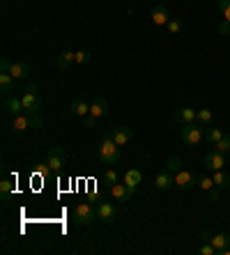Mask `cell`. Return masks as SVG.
<instances>
[{"instance_id":"9a60e30c","label":"cell","mask_w":230,"mask_h":255,"mask_svg":"<svg viewBox=\"0 0 230 255\" xmlns=\"http://www.w3.org/2000/svg\"><path fill=\"white\" fill-rule=\"evenodd\" d=\"M173 184H175V175H173L170 170H166V168L154 177V186H157L159 191H168Z\"/></svg>"},{"instance_id":"2e32d148","label":"cell","mask_w":230,"mask_h":255,"mask_svg":"<svg viewBox=\"0 0 230 255\" xmlns=\"http://www.w3.org/2000/svg\"><path fill=\"white\" fill-rule=\"evenodd\" d=\"M106 113H109V99L106 97H95V101L90 104V115L104 118Z\"/></svg>"},{"instance_id":"f35d334b","label":"cell","mask_w":230,"mask_h":255,"mask_svg":"<svg viewBox=\"0 0 230 255\" xmlns=\"http://www.w3.org/2000/svg\"><path fill=\"white\" fill-rule=\"evenodd\" d=\"M9 67H12V60L7 58V55H2L0 58V71H9Z\"/></svg>"},{"instance_id":"d6a6232c","label":"cell","mask_w":230,"mask_h":255,"mask_svg":"<svg viewBox=\"0 0 230 255\" xmlns=\"http://www.w3.org/2000/svg\"><path fill=\"white\" fill-rule=\"evenodd\" d=\"M198 253H200V255H217V249H214V246H212L210 242H205L203 246H200Z\"/></svg>"},{"instance_id":"7a4b0ae2","label":"cell","mask_w":230,"mask_h":255,"mask_svg":"<svg viewBox=\"0 0 230 255\" xmlns=\"http://www.w3.org/2000/svg\"><path fill=\"white\" fill-rule=\"evenodd\" d=\"M180 138H182V142H187V145H198V142L205 138V129L200 127V122H187V125H182V129H180Z\"/></svg>"},{"instance_id":"484cf974","label":"cell","mask_w":230,"mask_h":255,"mask_svg":"<svg viewBox=\"0 0 230 255\" xmlns=\"http://www.w3.org/2000/svg\"><path fill=\"white\" fill-rule=\"evenodd\" d=\"M166 30H168L170 35H180L182 30H184V23H182V21H177V18H170L168 25H166Z\"/></svg>"},{"instance_id":"7c38bea8","label":"cell","mask_w":230,"mask_h":255,"mask_svg":"<svg viewBox=\"0 0 230 255\" xmlns=\"http://www.w3.org/2000/svg\"><path fill=\"white\" fill-rule=\"evenodd\" d=\"M150 18H152V23L157 25V28H161V25H168V21H170L168 7H166V5H154V7H152Z\"/></svg>"},{"instance_id":"5bb4252c","label":"cell","mask_w":230,"mask_h":255,"mask_svg":"<svg viewBox=\"0 0 230 255\" xmlns=\"http://www.w3.org/2000/svg\"><path fill=\"white\" fill-rule=\"evenodd\" d=\"M131 196H133V189H129L127 184H113L111 186V198H113L115 202H129L131 200Z\"/></svg>"},{"instance_id":"277c9868","label":"cell","mask_w":230,"mask_h":255,"mask_svg":"<svg viewBox=\"0 0 230 255\" xmlns=\"http://www.w3.org/2000/svg\"><path fill=\"white\" fill-rule=\"evenodd\" d=\"M21 99H23L25 113H30V115L39 113L42 104H39V97H37V83H28V85H25V92L21 95Z\"/></svg>"},{"instance_id":"52a82bcc","label":"cell","mask_w":230,"mask_h":255,"mask_svg":"<svg viewBox=\"0 0 230 255\" xmlns=\"http://www.w3.org/2000/svg\"><path fill=\"white\" fill-rule=\"evenodd\" d=\"M28 129H32L30 113H18V115H14L12 122H9V131H14V133H25Z\"/></svg>"},{"instance_id":"4dcf8cb0","label":"cell","mask_w":230,"mask_h":255,"mask_svg":"<svg viewBox=\"0 0 230 255\" xmlns=\"http://www.w3.org/2000/svg\"><path fill=\"white\" fill-rule=\"evenodd\" d=\"M198 186L203 191H210V189H214V179L207 177V175H203V177H198Z\"/></svg>"},{"instance_id":"3957f363","label":"cell","mask_w":230,"mask_h":255,"mask_svg":"<svg viewBox=\"0 0 230 255\" xmlns=\"http://www.w3.org/2000/svg\"><path fill=\"white\" fill-rule=\"evenodd\" d=\"M97 219V209L92 207L90 202H79L74 209V223L76 226H90L92 221Z\"/></svg>"},{"instance_id":"4316f807","label":"cell","mask_w":230,"mask_h":255,"mask_svg":"<svg viewBox=\"0 0 230 255\" xmlns=\"http://www.w3.org/2000/svg\"><path fill=\"white\" fill-rule=\"evenodd\" d=\"M198 122L200 125H205V127L212 125V111H210V108H200L198 111Z\"/></svg>"},{"instance_id":"74e56055","label":"cell","mask_w":230,"mask_h":255,"mask_svg":"<svg viewBox=\"0 0 230 255\" xmlns=\"http://www.w3.org/2000/svg\"><path fill=\"white\" fill-rule=\"evenodd\" d=\"M219 191H221V189H217V186L207 191V198H210V202H219V198H221V193H219Z\"/></svg>"},{"instance_id":"4fadbf2b","label":"cell","mask_w":230,"mask_h":255,"mask_svg":"<svg viewBox=\"0 0 230 255\" xmlns=\"http://www.w3.org/2000/svg\"><path fill=\"white\" fill-rule=\"evenodd\" d=\"M95 209H97V219L104 221V223H111L117 216V207H115L113 202H99Z\"/></svg>"},{"instance_id":"603a6c76","label":"cell","mask_w":230,"mask_h":255,"mask_svg":"<svg viewBox=\"0 0 230 255\" xmlns=\"http://www.w3.org/2000/svg\"><path fill=\"white\" fill-rule=\"evenodd\" d=\"M12 83H14V76L9 71H0V88L5 95H12Z\"/></svg>"},{"instance_id":"836d02e7","label":"cell","mask_w":230,"mask_h":255,"mask_svg":"<svg viewBox=\"0 0 230 255\" xmlns=\"http://www.w3.org/2000/svg\"><path fill=\"white\" fill-rule=\"evenodd\" d=\"M12 189H14V184L9 182V179H2V182H0V191H2V196L5 198L12 193Z\"/></svg>"},{"instance_id":"e575fe53","label":"cell","mask_w":230,"mask_h":255,"mask_svg":"<svg viewBox=\"0 0 230 255\" xmlns=\"http://www.w3.org/2000/svg\"><path fill=\"white\" fill-rule=\"evenodd\" d=\"M51 172L53 170H51L49 163H39V166H37V175H39V177H49Z\"/></svg>"},{"instance_id":"6da1fadb","label":"cell","mask_w":230,"mask_h":255,"mask_svg":"<svg viewBox=\"0 0 230 255\" xmlns=\"http://www.w3.org/2000/svg\"><path fill=\"white\" fill-rule=\"evenodd\" d=\"M99 161H102L104 166H115V163H120V147L115 145L111 133L102 138V145H99Z\"/></svg>"},{"instance_id":"f1b7e54d","label":"cell","mask_w":230,"mask_h":255,"mask_svg":"<svg viewBox=\"0 0 230 255\" xmlns=\"http://www.w3.org/2000/svg\"><path fill=\"white\" fill-rule=\"evenodd\" d=\"M104 182H106L109 186H113V184H117V182H120V177H117V172H115L113 168H109V170L104 172Z\"/></svg>"},{"instance_id":"30bf717a","label":"cell","mask_w":230,"mask_h":255,"mask_svg":"<svg viewBox=\"0 0 230 255\" xmlns=\"http://www.w3.org/2000/svg\"><path fill=\"white\" fill-rule=\"evenodd\" d=\"M111 138L115 140V145L117 147H124V145H129L133 138V131L129 129V127H115L113 131H111Z\"/></svg>"},{"instance_id":"d590c367","label":"cell","mask_w":230,"mask_h":255,"mask_svg":"<svg viewBox=\"0 0 230 255\" xmlns=\"http://www.w3.org/2000/svg\"><path fill=\"white\" fill-rule=\"evenodd\" d=\"M217 32L221 37H228L230 35V23H228V21H221V23L217 25Z\"/></svg>"},{"instance_id":"5b68a950","label":"cell","mask_w":230,"mask_h":255,"mask_svg":"<svg viewBox=\"0 0 230 255\" xmlns=\"http://www.w3.org/2000/svg\"><path fill=\"white\" fill-rule=\"evenodd\" d=\"M46 163L51 166V170H53V172H60L62 166L67 163V152H65V147H51L49 154H46Z\"/></svg>"},{"instance_id":"9c48e42d","label":"cell","mask_w":230,"mask_h":255,"mask_svg":"<svg viewBox=\"0 0 230 255\" xmlns=\"http://www.w3.org/2000/svg\"><path fill=\"white\" fill-rule=\"evenodd\" d=\"M203 163H205L207 170H224L226 168V154H221V152H217V149H212V152H207L205 159H203Z\"/></svg>"},{"instance_id":"ac0fdd59","label":"cell","mask_w":230,"mask_h":255,"mask_svg":"<svg viewBox=\"0 0 230 255\" xmlns=\"http://www.w3.org/2000/svg\"><path fill=\"white\" fill-rule=\"evenodd\" d=\"M74 55L76 53H72V51H60V53L55 55V67L60 71H67L69 65H74Z\"/></svg>"},{"instance_id":"d4e9b609","label":"cell","mask_w":230,"mask_h":255,"mask_svg":"<svg viewBox=\"0 0 230 255\" xmlns=\"http://www.w3.org/2000/svg\"><path fill=\"white\" fill-rule=\"evenodd\" d=\"M217 9H219V14L224 16V21L230 23V0H217Z\"/></svg>"},{"instance_id":"8992f818","label":"cell","mask_w":230,"mask_h":255,"mask_svg":"<svg viewBox=\"0 0 230 255\" xmlns=\"http://www.w3.org/2000/svg\"><path fill=\"white\" fill-rule=\"evenodd\" d=\"M2 113L7 115H18V113H25V108H23V99L16 95H5L2 97Z\"/></svg>"},{"instance_id":"d6986e66","label":"cell","mask_w":230,"mask_h":255,"mask_svg":"<svg viewBox=\"0 0 230 255\" xmlns=\"http://www.w3.org/2000/svg\"><path fill=\"white\" fill-rule=\"evenodd\" d=\"M9 74H12L14 78H28L32 74V69H30V65H28V62H12Z\"/></svg>"},{"instance_id":"ffe728a7","label":"cell","mask_w":230,"mask_h":255,"mask_svg":"<svg viewBox=\"0 0 230 255\" xmlns=\"http://www.w3.org/2000/svg\"><path fill=\"white\" fill-rule=\"evenodd\" d=\"M210 244L217 249V255H219V251H221V249H228V246H230V235H228V232H217V235H212V237H210Z\"/></svg>"},{"instance_id":"1f68e13d","label":"cell","mask_w":230,"mask_h":255,"mask_svg":"<svg viewBox=\"0 0 230 255\" xmlns=\"http://www.w3.org/2000/svg\"><path fill=\"white\" fill-rule=\"evenodd\" d=\"M88 60H90V53H88V51H76V55H74V62H76V65H83Z\"/></svg>"},{"instance_id":"44dd1931","label":"cell","mask_w":230,"mask_h":255,"mask_svg":"<svg viewBox=\"0 0 230 255\" xmlns=\"http://www.w3.org/2000/svg\"><path fill=\"white\" fill-rule=\"evenodd\" d=\"M69 111H72L74 115H79V118H85V115H90V106H88L83 99H74L72 104H69Z\"/></svg>"},{"instance_id":"ab89813d","label":"cell","mask_w":230,"mask_h":255,"mask_svg":"<svg viewBox=\"0 0 230 255\" xmlns=\"http://www.w3.org/2000/svg\"><path fill=\"white\" fill-rule=\"evenodd\" d=\"M198 237L203 239V242H210V237H212V232H210V230H200V232H198Z\"/></svg>"},{"instance_id":"7402d4cb","label":"cell","mask_w":230,"mask_h":255,"mask_svg":"<svg viewBox=\"0 0 230 255\" xmlns=\"http://www.w3.org/2000/svg\"><path fill=\"white\" fill-rule=\"evenodd\" d=\"M212 179H214V186H217V189H230V177L224 170H214Z\"/></svg>"},{"instance_id":"cb8c5ba5","label":"cell","mask_w":230,"mask_h":255,"mask_svg":"<svg viewBox=\"0 0 230 255\" xmlns=\"http://www.w3.org/2000/svg\"><path fill=\"white\" fill-rule=\"evenodd\" d=\"M221 138H224V131L221 129H217V127H207L205 129V140L210 142V145H217Z\"/></svg>"},{"instance_id":"e0dca14e","label":"cell","mask_w":230,"mask_h":255,"mask_svg":"<svg viewBox=\"0 0 230 255\" xmlns=\"http://www.w3.org/2000/svg\"><path fill=\"white\" fill-rule=\"evenodd\" d=\"M143 182V172L138 170V168H129L127 172H124V184L129 186V189L136 191V186Z\"/></svg>"},{"instance_id":"8d00e7d4","label":"cell","mask_w":230,"mask_h":255,"mask_svg":"<svg viewBox=\"0 0 230 255\" xmlns=\"http://www.w3.org/2000/svg\"><path fill=\"white\" fill-rule=\"evenodd\" d=\"M85 129H95V127H97V120L99 118H95V115H85Z\"/></svg>"},{"instance_id":"ba28073f","label":"cell","mask_w":230,"mask_h":255,"mask_svg":"<svg viewBox=\"0 0 230 255\" xmlns=\"http://www.w3.org/2000/svg\"><path fill=\"white\" fill-rule=\"evenodd\" d=\"M196 184H198V179H196L194 172H189V170H177L175 172V186L180 191H191Z\"/></svg>"},{"instance_id":"8fae6325","label":"cell","mask_w":230,"mask_h":255,"mask_svg":"<svg viewBox=\"0 0 230 255\" xmlns=\"http://www.w3.org/2000/svg\"><path fill=\"white\" fill-rule=\"evenodd\" d=\"M173 120L180 122V125H187V122H198V111L191 106H182L173 113Z\"/></svg>"},{"instance_id":"83f0119b","label":"cell","mask_w":230,"mask_h":255,"mask_svg":"<svg viewBox=\"0 0 230 255\" xmlns=\"http://www.w3.org/2000/svg\"><path fill=\"white\" fill-rule=\"evenodd\" d=\"M214 149H217V152H221V154H228V152H230V136L221 138V140L214 145Z\"/></svg>"},{"instance_id":"f546056e","label":"cell","mask_w":230,"mask_h":255,"mask_svg":"<svg viewBox=\"0 0 230 255\" xmlns=\"http://www.w3.org/2000/svg\"><path fill=\"white\" fill-rule=\"evenodd\" d=\"M166 170H170L173 175H175L177 170H182V161L177 159V156H170L168 159V163H166Z\"/></svg>"}]
</instances>
